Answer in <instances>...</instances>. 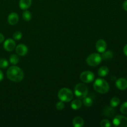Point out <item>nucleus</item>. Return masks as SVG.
Listing matches in <instances>:
<instances>
[{
    "mask_svg": "<svg viewBox=\"0 0 127 127\" xmlns=\"http://www.w3.org/2000/svg\"><path fill=\"white\" fill-rule=\"evenodd\" d=\"M120 102V100L119 97H114L110 100V106L114 108L116 107L117 106H118V105H119Z\"/></svg>",
    "mask_w": 127,
    "mask_h": 127,
    "instance_id": "21",
    "label": "nucleus"
},
{
    "mask_svg": "<svg viewBox=\"0 0 127 127\" xmlns=\"http://www.w3.org/2000/svg\"><path fill=\"white\" fill-rule=\"evenodd\" d=\"M93 88L97 93L100 94H105L109 91V84L105 79L98 78L94 82Z\"/></svg>",
    "mask_w": 127,
    "mask_h": 127,
    "instance_id": "2",
    "label": "nucleus"
},
{
    "mask_svg": "<svg viewBox=\"0 0 127 127\" xmlns=\"http://www.w3.org/2000/svg\"><path fill=\"white\" fill-rule=\"evenodd\" d=\"M3 78H4L3 73H2V72L1 71V70H0V81H1L3 79Z\"/></svg>",
    "mask_w": 127,
    "mask_h": 127,
    "instance_id": "31",
    "label": "nucleus"
},
{
    "mask_svg": "<svg viewBox=\"0 0 127 127\" xmlns=\"http://www.w3.org/2000/svg\"><path fill=\"white\" fill-rule=\"evenodd\" d=\"M22 18L26 21H31L32 19V14L29 11H26L22 14Z\"/></svg>",
    "mask_w": 127,
    "mask_h": 127,
    "instance_id": "22",
    "label": "nucleus"
},
{
    "mask_svg": "<svg viewBox=\"0 0 127 127\" xmlns=\"http://www.w3.org/2000/svg\"><path fill=\"white\" fill-rule=\"evenodd\" d=\"M113 124L115 127H127V118L124 115H117L113 119Z\"/></svg>",
    "mask_w": 127,
    "mask_h": 127,
    "instance_id": "6",
    "label": "nucleus"
},
{
    "mask_svg": "<svg viewBox=\"0 0 127 127\" xmlns=\"http://www.w3.org/2000/svg\"><path fill=\"white\" fill-rule=\"evenodd\" d=\"M109 69L108 67L105 66H103L100 67L99 69H98V75L100 77H105L109 74Z\"/></svg>",
    "mask_w": 127,
    "mask_h": 127,
    "instance_id": "16",
    "label": "nucleus"
},
{
    "mask_svg": "<svg viewBox=\"0 0 127 127\" xmlns=\"http://www.w3.org/2000/svg\"><path fill=\"white\" fill-rule=\"evenodd\" d=\"M120 110L122 114H124V115H127V101L122 104V105L120 106Z\"/></svg>",
    "mask_w": 127,
    "mask_h": 127,
    "instance_id": "24",
    "label": "nucleus"
},
{
    "mask_svg": "<svg viewBox=\"0 0 127 127\" xmlns=\"http://www.w3.org/2000/svg\"><path fill=\"white\" fill-rule=\"evenodd\" d=\"M117 88L120 90H125L127 89V80L125 78H120L117 80L116 83Z\"/></svg>",
    "mask_w": 127,
    "mask_h": 127,
    "instance_id": "12",
    "label": "nucleus"
},
{
    "mask_svg": "<svg viewBox=\"0 0 127 127\" xmlns=\"http://www.w3.org/2000/svg\"><path fill=\"white\" fill-rule=\"evenodd\" d=\"M9 62L5 58H0V68L4 69L8 66Z\"/></svg>",
    "mask_w": 127,
    "mask_h": 127,
    "instance_id": "23",
    "label": "nucleus"
},
{
    "mask_svg": "<svg viewBox=\"0 0 127 127\" xmlns=\"http://www.w3.org/2000/svg\"><path fill=\"white\" fill-rule=\"evenodd\" d=\"M95 76L92 71H85L82 72L80 75V79L83 83H90L94 81Z\"/></svg>",
    "mask_w": 127,
    "mask_h": 127,
    "instance_id": "7",
    "label": "nucleus"
},
{
    "mask_svg": "<svg viewBox=\"0 0 127 127\" xmlns=\"http://www.w3.org/2000/svg\"><path fill=\"white\" fill-rule=\"evenodd\" d=\"M24 73L23 71L18 66H12L7 71V77L9 80L15 83L21 82L23 79Z\"/></svg>",
    "mask_w": 127,
    "mask_h": 127,
    "instance_id": "1",
    "label": "nucleus"
},
{
    "mask_svg": "<svg viewBox=\"0 0 127 127\" xmlns=\"http://www.w3.org/2000/svg\"><path fill=\"white\" fill-rule=\"evenodd\" d=\"M123 8L125 11H127V0H125L123 3Z\"/></svg>",
    "mask_w": 127,
    "mask_h": 127,
    "instance_id": "28",
    "label": "nucleus"
},
{
    "mask_svg": "<svg viewBox=\"0 0 127 127\" xmlns=\"http://www.w3.org/2000/svg\"><path fill=\"white\" fill-rule=\"evenodd\" d=\"M101 57L103 60H108L112 59L114 57V53L110 50L106 51V52L105 51V52H102Z\"/></svg>",
    "mask_w": 127,
    "mask_h": 127,
    "instance_id": "18",
    "label": "nucleus"
},
{
    "mask_svg": "<svg viewBox=\"0 0 127 127\" xmlns=\"http://www.w3.org/2000/svg\"><path fill=\"white\" fill-rule=\"evenodd\" d=\"M83 104L85 105L86 107H91L93 104V100L92 99V98H91L90 97L86 96L85 97L83 98Z\"/></svg>",
    "mask_w": 127,
    "mask_h": 127,
    "instance_id": "19",
    "label": "nucleus"
},
{
    "mask_svg": "<svg viewBox=\"0 0 127 127\" xmlns=\"http://www.w3.org/2000/svg\"><path fill=\"white\" fill-rule=\"evenodd\" d=\"M95 48L97 51L99 53H102L106 50L107 48V43L104 40L100 39L96 42L95 44Z\"/></svg>",
    "mask_w": 127,
    "mask_h": 127,
    "instance_id": "9",
    "label": "nucleus"
},
{
    "mask_svg": "<svg viewBox=\"0 0 127 127\" xmlns=\"http://www.w3.org/2000/svg\"><path fill=\"white\" fill-rule=\"evenodd\" d=\"M84 120L80 117H76L73 120V125L74 127H82L84 126Z\"/></svg>",
    "mask_w": 127,
    "mask_h": 127,
    "instance_id": "15",
    "label": "nucleus"
},
{
    "mask_svg": "<svg viewBox=\"0 0 127 127\" xmlns=\"http://www.w3.org/2000/svg\"><path fill=\"white\" fill-rule=\"evenodd\" d=\"M3 47L5 50L7 52H12L16 48V42L11 38H8L4 42Z\"/></svg>",
    "mask_w": 127,
    "mask_h": 127,
    "instance_id": "8",
    "label": "nucleus"
},
{
    "mask_svg": "<svg viewBox=\"0 0 127 127\" xmlns=\"http://www.w3.org/2000/svg\"><path fill=\"white\" fill-rule=\"evenodd\" d=\"M4 40V36L2 33H0V43H2Z\"/></svg>",
    "mask_w": 127,
    "mask_h": 127,
    "instance_id": "29",
    "label": "nucleus"
},
{
    "mask_svg": "<svg viewBox=\"0 0 127 127\" xmlns=\"http://www.w3.org/2000/svg\"><path fill=\"white\" fill-rule=\"evenodd\" d=\"M22 37V34L21 32L19 31H17V32H15L13 34V38L14 39L16 40H19L21 39Z\"/></svg>",
    "mask_w": 127,
    "mask_h": 127,
    "instance_id": "26",
    "label": "nucleus"
},
{
    "mask_svg": "<svg viewBox=\"0 0 127 127\" xmlns=\"http://www.w3.org/2000/svg\"><path fill=\"white\" fill-rule=\"evenodd\" d=\"M102 60V59L101 55L99 53H94L88 56V58H86V63L89 66H96L100 64Z\"/></svg>",
    "mask_w": 127,
    "mask_h": 127,
    "instance_id": "5",
    "label": "nucleus"
},
{
    "mask_svg": "<svg viewBox=\"0 0 127 127\" xmlns=\"http://www.w3.org/2000/svg\"><path fill=\"white\" fill-rule=\"evenodd\" d=\"M16 52L19 56H25L28 52V48L24 44H19L16 47Z\"/></svg>",
    "mask_w": 127,
    "mask_h": 127,
    "instance_id": "11",
    "label": "nucleus"
},
{
    "mask_svg": "<svg viewBox=\"0 0 127 127\" xmlns=\"http://www.w3.org/2000/svg\"><path fill=\"white\" fill-rule=\"evenodd\" d=\"M115 114V109L112 107L106 106L102 110V114L107 117L112 118L114 117Z\"/></svg>",
    "mask_w": 127,
    "mask_h": 127,
    "instance_id": "10",
    "label": "nucleus"
},
{
    "mask_svg": "<svg viewBox=\"0 0 127 127\" xmlns=\"http://www.w3.org/2000/svg\"><path fill=\"white\" fill-rule=\"evenodd\" d=\"M100 126L102 127H111V124H110V121L107 119H104L100 122Z\"/></svg>",
    "mask_w": 127,
    "mask_h": 127,
    "instance_id": "25",
    "label": "nucleus"
},
{
    "mask_svg": "<svg viewBox=\"0 0 127 127\" xmlns=\"http://www.w3.org/2000/svg\"><path fill=\"white\" fill-rule=\"evenodd\" d=\"M74 94L78 99H83L88 94V88L83 83H78L74 88Z\"/></svg>",
    "mask_w": 127,
    "mask_h": 127,
    "instance_id": "4",
    "label": "nucleus"
},
{
    "mask_svg": "<svg viewBox=\"0 0 127 127\" xmlns=\"http://www.w3.org/2000/svg\"><path fill=\"white\" fill-rule=\"evenodd\" d=\"M64 104L63 103V101H60L58 102L56 104V108H57V110H62L64 109Z\"/></svg>",
    "mask_w": 127,
    "mask_h": 127,
    "instance_id": "27",
    "label": "nucleus"
},
{
    "mask_svg": "<svg viewBox=\"0 0 127 127\" xmlns=\"http://www.w3.org/2000/svg\"><path fill=\"white\" fill-rule=\"evenodd\" d=\"M19 57L17 55L12 54L10 56L9 62L12 64H13V65L17 64L19 63Z\"/></svg>",
    "mask_w": 127,
    "mask_h": 127,
    "instance_id": "20",
    "label": "nucleus"
},
{
    "mask_svg": "<svg viewBox=\"0 0 127 127\" xmlns=\"http://www.w3.org/2000/svg\"><path fill=\"white\" fill-rule=\"evenodd\" d=\"M19 21V16L16 12H11L7 17V22L10 25H16Z\"/></svg>",
    "mask_w": 127,
    "mask_h": 127,
    "instance_id": "13",
    "label": "nucleus"
},
{
    "mask_svg": "<svg viewBox=\"0 0 127 127\" xmlns=\"http://www.w3.org/2000/svg\"><path fill=\"white\" fill-rule=\"evenodd\" d=\"M58 97L59 99L63 102H70L73 98V93L71 90L68 88H62L58 93Z\"/></svg>",
    "mask_w": 127,
    "mask_h": 127,
    "instance_id": "3",
    "label": "nucleus"
},
{
    "mask_svg": "<svg viewBox=\"0 0 127 127\" xmlns=\"http://www.w3.org/2000/svg\"><path fill=\"white\" fill-rule=\"evenodd\" d=\"M32 4V0H20L19 7L21 9L26 10Z\"/></svg>",
    "mask_w": 127,
    "mask_h": 127,
    "instance_id": "14",
    "label": "nucleus"
},
{
    "mask_svg": "<svg viewBox=\"0 0 127 127\" xmlns=\"http://www.w3.org/2000/svg\"><path fill=\"white\" fill-rule=\"evenodd\" d=\"M124 54L127 57V44L124 47Z\"/></svg>",
    "mask_w": 127,
    "mask_h": 127,
    "instance_id": "30",
    "label": "nucleus"
},
{
    "mask_svg": "<svg viewBox=\"0 0 127 127\" xmlns=\"http://www.w3.org/2000/svg\"><path fill=\"white\" fill-rule=\"evenodd\" d=\"M82 106V102L79 99H74L71 102V107L73 110H78Z\"/></svg>",
    "mask_w": 127,
    "mask_h": 127,
    "instance_id": "17",
    "label": "nucleus"
}]
</instances>
